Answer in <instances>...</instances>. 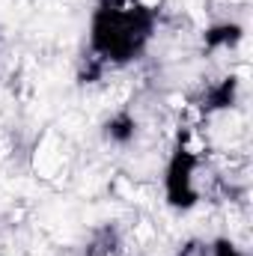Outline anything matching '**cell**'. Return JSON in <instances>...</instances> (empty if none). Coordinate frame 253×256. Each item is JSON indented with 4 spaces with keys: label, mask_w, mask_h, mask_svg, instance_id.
Segmentation results:
<instances>
[{
    "label": "cell",
    "mask_w": 253,
    "mask_h": 256,
    "mask_svg": "<svg viewBox=\"0 0 253 256\" xmlns=\"http://www.w3.org/2000/svg\"><path fill=\"white\" fill-rule=\"evenodd\" d=\"M176 256H212V242H185Z\"/></svg>",
    "instance_id": "52a82bcc"
},
{
    "label": "cell",
    "mask_w": 253,
    "mask_h": 256,
    "mask_svg": "<svg viewBox=\"0 0 253 256\" xmlns=\"http://www.w3.org/2000/svg\"><path fill=\"white\" fill-rule=\"evenodd\" d=\"M104 137H108L110 143H116V146H128V143L137 137V120H134V114H131V110H116V114H110L108 122H104Z\"/></svg>",
    "instance_id": "277c9868"
},
{
    "label": "cell",
    "mask_w": 253,
    "mask_h": 256,
    "mask_svg": "<svg viewBox=\"0 0 253 256\" xmlns=\"http://www.w3.org/2000/svg\"><path fill=\"white\" fill-rule=\"evenodd\" d=\"M120 248H122L120 232L114 226H102V230L92 232V238H90L84 256H120Z\"/></svg>",
    "instance_id": "8992f818"
},
{
    "label": "cell",
    "mask_w": 253,
    "mask_h": 256,
    "mask_svg": "<svg viewBox=\"0 0 253 256\" xmlns=\"http://www.w3.org/2000/svg\"><path fill=\"white\" fill-rule=\"evenodd\" d=\"M212 256H248L242 248H236L230 238H214L212 242Z\"/></svg>",
    "instance_id": "ba28073f"
},
{
    "label": "cell",
    "mask_w": 253,
    "mask_h": 256,
    "mask_svg": "<svg viewBox=\"0 0 253 256\" xmlns=\"http://www.w3.org/2000/svg\"><path fill=\"white\" fill-rule=\"evenodd\" d=\"M158 15L137 0H98L90 18V48L84 84L98 80L104 72L134 63L152 42Z\"/></svg>",
    "instance_id": "6da1fadb"
},
{
    "label": "cell",
    "mask_w": 253,
    "mask_h": 256,
    "mask_svg": "<svg viewBox=\"0 0 253 256\" xmlns=\"http://www.w3.org/2000/svg\"><path fill=\"white\" fill-rule=\"evenodd\" d=\"M218 185H220V176L208 167L206 158L173 149L167 170H164V200L173 208L188 212L196 202H202Z\"/></svg>",
    "instance_id": "7a4b0ae2"
},
{
    "label": "cell",
    "mask_w": 253,
    "mask_h": 256,
    "mask_svg": "<svg viewBox=\"0 0 253 256\" xmlns=\"http://www.w3.org/2000/svg\"><path fill=\"white\" fill-rule=\"evenodd\" d=\"M244 30L242 24H232V21H224V24H214L206 30V48L208 51H230L242 42Z\"/></svg>",
    "instance_id": "5b68a950"
},
{
    "label": "cell",
    "mask_w": 253,
    "mask_h": 256,
    "mask_svg": "<svg viewBox=\"0 0 253 256\" xmlns=\"http://www.w3.org/2000/svg\"><path fill=\"white\" fill-rule=\"evenodd\" d=\"M66 167V146L54 131H45L33 146V170L42 179H57Z\"/></svg>",
    "instance_id": "3957f363"
}]
</instances>
